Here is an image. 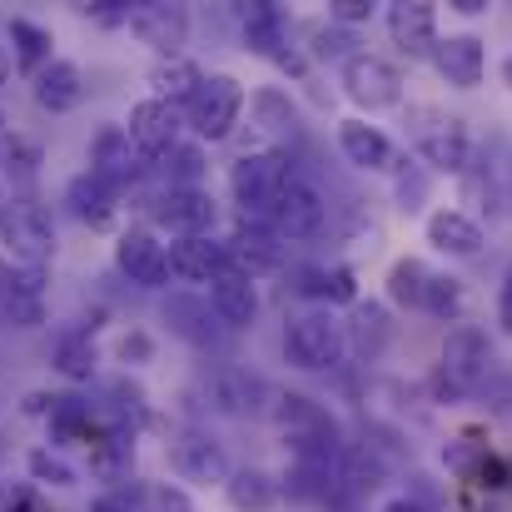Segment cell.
I'll return each mask as SVG.
<instances>
[{"label":"cell","mask_w":512,"mask_h":512,"mask_svg":"<svg viewBox=\"0 0 512 512\" xmlns=\"http://www.w3.org/2000/svg\"><path fill=\"white\" fill-rule=\"evenodd\" d=\"M269 413H274V423L284 428V443H289V453H294L299 463L329 468L343 453L339 418H334L319 398H309V393H274Z\"/></svg>","instance_id":"obj_1"},{"label":"cell","mask_w":512,"mask_h":512,"mask_svg":"<svg viewBox=\"0 0 512 512\" xmlns=\"http://www.w3.org/2000/svg\"><path fill=\"white\" fill-rule=\"evenodd\" d=\"M299 174L289 165V150H254V155H239L234 170H229V194L239 204V219L249 224H269L279 199L289 194Z\"/></svg>","instance_id":"obj_2"},{"label":"cell","mask_w":512,"mask_h":512,"mask_svg":"<svg viewBox=\"0 0 512 512\" xmlns=\"http://www.w3.org/2000/svg\"><path fill=\"white\" fill-rule=\"evenodd\" d=\"M408 140L423 155V165L438 174H468L473 170V140L468 125L438 105H413L408 110Z\"/></svg>","instance_id":"obj_3"},{"label":"cell","mask_w":512,"mask_h":512,"mask_svg":"<svg viewBox=\"0 0 512 512\" xmlns=\"http://www.w3.org/2000/svg\"><path fill=\"white\" fill-rule=\"evenodd\" d=\"M488 363H493L488 334L473 329V324H458V329L443 339V348H438V363H433V398H438V403H463V398L483 383Z\"/></svg>","instance_id":"obj_4"},{"label":"cell","mask_w":512,"mask_h":512,"mask_svg":"<svg viewBox=\"0 0 512 512\" xmlns=\"http://www.w3.org/2000/svg\"><path fill=\"white\" fill-rule=\"evenodd\" d=\"M343 348H348V324L334 309H309V314L289 319V329H284V358L304 373L339 368Z\"/></svg>","instance_id":"obj_5"},{"label":"cell","mask_w":512,"mask_h":512,"mask_svg":"<svg viewBox=\"0 0 512 512\" xmlns=\"http://www.w3.org/2000/svg\"><path fill=\"white\" fill-rule=\"evenodd\" d=\"M0 244L15 264L45 269L55 254V224L35 199H10V204H0Z\"/></svg>","instance_id":"obj_6"},{"label":"cell","mask_w":512,"mask_h":512,"mask_svg":"<svg viewBox=\"0 0 512 512\" xmlns=\"http://www.w3.org/2000/svg\"><path fill=\"white\" fill-rule=\"evenodd\" d=\"M184 115H189V130L199 135V140H229L234 135V125H239V115H244V85L234 80V75H204V85L194 90V100L184 105Z\"/></svg>","instance_id":"obj_7"},{"label":"cell","mask_w":512,"mask_h":512,"mask_svg":"<svg viewBox=\"0 0 512 512\" xmlns=\"http://www.w3.org/2000/svg\"><path fill=\"white\" fill-rule=\"evenodd\" d=\"M234 20H239L244 45H249L254 55H264V60H274V65L304 75V60H299L294 45H289V25H284L279 5H269V0H249V5H234Z\"/></svg>","instance_id":"obj_8"},{"label":"cell","mask_w":512,"mask_h":512,"mask_svg":"<svg viewBox=\"0 0 512 512\" xmlns=\"http://www.w3.org/2000/svg\"><path fill=\"white\" fill-rule=\"evenodd\" d=\"M343 95H348L358 110L378 115V110H393V105L403 100V75H398L383 55L358 50V55L343 65Z\"/></svg>","instance_id":"obj_9"},{"label":"cell","mask_w":512,"mask_h":512,"mask_svg":"<svg viewBox=\"0 0 512 512\" xmlns=\"http://www.w3.org/2000/svg\"><path fill=\"white\" fill-rule=\"evenodd\" d=\"M170 468L184 483H199V488H224V483L234 478L224 443H214V438L199 433V428H184V433L170 438Z\"/></svg>","instance_id":"obj_10"},{"label":"cell","mask_w":512,"mask_h":512,"mask_svg":"<svg viewBox=\"0 0 512 512\" xmlns=\"http://www.w3.org/2000/svg\"><path fill=\"white\" fill-rule=\"evenodd\" d=\"M115 269L140 284V289H165L174 274H170V249L150 234V229H125L115 239Z\"/></svg>","instance_id":"obj_11"},{"label":"cell","mask_w":512,"mask_h":512,"mask_svg":"<svg viewBox=\"0 0 512 512\" xmlns=\"http://www.w3.org/2000/svg\"><path fill=\"white\" fill-rule=\"evenodd\" d=\"M145 165H150V160L135 150V140H130L125 125H105V130L95 135V145H90V174L105 179L115 194H125V189L140 179Z\"/></svg>","instance_id":"obj_12"},{"label":"cell","mask_w":512,"mask_h":512,"mask_svg":"<svg viewBox=\"0 0 512 512\" xmlns=\"http://www.w3.org/2000/svg\"><path fill=\"white\" fill-rule=\"evenodd\" d=\"M130 30L160 55V60H174L184 55V40H189V10L184 5H170V0H145L130 10Z\"/></svg>","instance_id":"obj_13"},{"label":"cell","mask_w":512,"mask_h":512,"mask_svg":"<svg viewBox=\"0 0 512 512\" xmlns=\"http://www.w3.org/2000/svg\"><path fill=\"white\" fill-rule=\"evenodd\" d=\"M130 140H135V150L145 155V160H165L174 145H179V105L170 100H140L135 110H130Z\"/></svg>","instance_id":"obj_14"},{"label":"cell","mask_w":512,"mask_h":512,"mask_svg":"<svg viewBox=\"0 0 512 512\" xmlns=\"http://www.w3.org/2000/svg\"><path fill=\"white\" fill-rule=\"evenodd\" d=\"M155 219L174 229L179 239H199V234H209L214 229V219H219V204H214V194L209 189H165L160 199H155Z\"/></svg>","instance_id":"obj_15"},{"label":"cell","mask_w":512,"mask_h":512,"mask_svg":"<svg viewBox=\"0 0 512 512\" xmlns=\"http://www.w3.org/2000/svg\"><path fill=\"white\" fill-rule=\"evenodd\" d=\"M388 35H393V45L408 55V60H423V55H433L438 50V10L428 5V0H393L388 5Z\"/></svg>","instance_id":"obj_16"},{"label":"cell","mask_w":512,"mask_h":512,"mask_svg":"<svg viewBox=\"0 0 512 512\" xmlns=\"http://www.w3.org/2000/svg\"><path fill=\"white\" fill-rule=\"evenodd\" d=\"M204 398H209V408H219V413H229V418H249V413L264 408L269 383L254 378L249 368H214V373L204 378Z\"/></svg>","instance_id":"obj_17"},{"label":"cell","mask_w":512,"mask_h":512,"mask_svg":"<svg viewBox=\"0 0 512 512\" xmlns=\"http://www.w3.org/2000/svg\"><path fill=\"white\" fill-rule=\"evenodd\" d=\"M234 269V254L229 244H219L214 234H199V239H174L170 244V274L184 284H214L219 274Z\"/></svg>","instance_id":"obj_18"},{"label":"cell","mask_w":512,"mask_h":512,"mask_svg":"<svg viewBox=\"0 0 512 512\" xmlns=\"http://www.w3.org/2000/svg\"><path fill=\"white\" fill-rule=\"evenodd\" d=\"M433 65H438V75H443L448 85H458V90H478L483 75H488V45H483L478 35H468V30L443 35L438 50H433Z\"/></svg>","instance_id":"obj_19"},{"label":"cell","mask_w":512,"mask_h":512,"mask_svg":"<svg viewBox=\"0 0 512 512\" xmlns=\"http://www.w3.org/2000/svg\"><path fill=\"white\" fill-rule=\"evenodd\" d=\"M324 219H329V209H324L319 189H314L309 179H294V184H289V194L279 199V209H274L269 229H274L279 239H314V234L324 229Z\"/></svg>","instance_id":"obj_20"},{"label":"cell","mask_w":512,"mask_h":512,"mask_svg":"<svg viewBox=\"0 0 512 512\" xmlns=\"http://www.w3.org/2000/svg\"><path fill=\"white\" fill-rule=\"evenodd\" d=\"M209 304H214V314H219V324H224L229 334H244V329H254V319H259V289H254V279L239 274V269H229V274H219V279L209 284Z\"/></svg>","instance_id":"obj_21"},{"label":"cell","mask_w":512,"mask_h":512,"mask_svg":"<svg viewBox=\"0 0 512 512\" xmlns=\"http://www.w3.org/2000/svg\"><path fill=\"white\" fill-rule=\"evenodd\" d=\"M339 150L343 160L353 165V170H368V174H383L393 170V160H398V150H393V140L378 130V125H368V120H339Z\"/></svg>","instance_id":"obj_22"},{"label":"cell","mask_w":512,"mask_h":512,"mask_svg":"<svg viewBox=\"0 0 512 512\" xmlns=\"http://www.w3.org/2000/svg\"><path fill=\"white\" fill-rule=\"evenodd\" d=\"M423 234H428V244H433L438 254H453V259H473V254L488 244L483 224H478L473 214H463V209H433L428 224H423Z\"/></svg>","instance_id":"obj_23"},{"label":"cell","mask_w":512,"mask_h":512,"mask_svg":"<svg viewBox=\"0 0 512 512\" xmlns=\"http://www.w3.org/2000/svg\"><path fill=\"white\" fill-rule=\"evenodd\" d=\"M165 324H170L184 343H194V348H219V343H224V329H219L214 304H204V299H194V294H174V299H165Z\"/></svg>","instance_id":"obj_24"},{"label":"cell","mask_w":512,"mask_h":512,"mask_svg":"<svg viewBox=\"0 0 512 512\" xmlns=\"http://www.w3.org/2000/svg\"><path fill=\"white\" fill-rule=\"evenodd\" d=\"M229 254H234V269L239 274H264V269H279V259H284V239L269 229V224H249V219H239V229H234V239H229Z\"/></svg>","instance_id":"obj_25"},{"label":"cell","mask_w":512,"mask_h":512,"mask_svg":"<svg viewBox=\"0 0 512 512\" xmlns=\"http://www.w3.org/2000/svg\"><path fill=\"white\" fill-rule=\"evenodd\" d=\"M65 204H70V214H75L80 224L110 229V224H115V209H120V194H115L105 179H95V174L85 170L65 184Z\"/></svg>","instance_id":"obj_26"},{"label":"cell","mask_w":512,"mask_h":512,"mask_svg":"<svg viewBox=\"0 0 512 512\" xmlns=\"http://www.w3.org/2000/svg\"><path fill=\"white\" fill-rule=\"evenodd\" d=\"M80 100H85V75H80V65L50 60V65L35 75V105H40V110L65 115V110H75Z\"/></svg>","instance_id":"obj_27"},{"label":"cell","mask_w":512,"mask_h":512,"mask_svg":"<svg viewBox=\"0 0 512 512\" xmlns=\"http://www.w3.org/2000/svg\"><path fill=\"white\" fill-rule=\"evenodd\" d=\"M279 478L264 473V468H234V478L224 483V498L234 512H269L279 503Z\"/></svg>","instance_id":"obj_28"},{"label":"cell","mask_w":512,"mask_h":512,"mask_svg":"<svg viewBox=\"0 0 512 512\" xmlns=\"http://www.w3.org/2000/svg\"><path fill=\"white\" fill-rule=\"evenodd\" d=\"M393 339V324H388V309L383 304H353V319H348V343L358 358H378Z\"/></svg>","instance_id":"obj_29"},{"label":"cell","mask_w":512,"mask_h":512,"mask_svg":"<svg viewBox=\"0 0 512 512\" xmlns=\"http://www.w3.org/2000/svg\"><path fill=\"white\" fill-rule=\"evenodd\" d=\"M0 324H10V329H40L45 324V299L25 294L15 284L10 264H0Z\"/></svg>","instance_id":"obj_30"},{"label":"cell","mask_w":512,"mask_h":512,"mask_svg":"<svg viewBox=\"0 0 512 512\" xmlns=\"http://www.w3.org/2000/svg\"><path fill=\"white\" fill-rule=\"evenodd\" d=\"M150 85H155V100L189 105V100H194V90L204 85V70H199V65H189L184 55H174V60H160V65L150 70Z\"/></svg>","instance_id":"obj_31"},{"label":"cell","mask_w":512,"mask_h":512,"mask_svg":"<svg viewBox=\"0 0 512 512\" xmlns=\"http://www.w3.org/2000/svg\"><path fill=\"white\" fill-rule=\"evenodd\" d=\"M5 40H10V55H15V65L20 70H30V75H40L45 65H50V30L45 25H35V20H10L5 25Z\"/></svg>","instance_id":"obj_32"},{"label":"cell","mask_w":512,"mask_h":512,"mask_svg":"<svg viewBox=\"0 0 512 512\" xmlns=\"http://www.w3.org/2000/svg\"><path fill=\"white\" fill-rule=\"evenodd\" d=\"M254 125H259L264 135H274V140H294L299 115H294V105H289L284 90H259V95H254Z\"/></svg>","instance_id":"obj_33"},{"label":"cell","mask_w":512,"mask_h":512,"mask_svg":"<svg viewBox=\"0 0 512 512\" xmlns=\"http://www.w3.org/2000/svg\"><path fill=\"white\" fill-rule=\"evenodd\" d=\"M339 483H348L353 493H373V488H383V458L368 453V443L343 448L339 453Z\"/></svg>","instance_id":"obj_34"},{"label":"cell","mask_w":512,"mask_h":512,"mask_svg":"<svg viewBox=\"0 0 512 512\" xmlns=\"http://www.w3.org/2000/svg\"><path fill=\"white\" fill-rule=\"evenodd\" d=\"M428 279H433V274H428L418 259H398V264L388 269V299H393L398 309H423Z\"/></svg>","instance_id":"obj_35"},{"label":"cell","mask_w":512,"mask_h":512,"mask_svg":"<svg viewBox=\"0 0 512 512\" xmlns=\"http://www.w3.org/2000/svg\"><path fill=\"white\" fill-rule=\"evenodd\" d=\"M50 358H55V368H60L65 378H90V373H95V343H90L85 329L60 334L55 348H50Z\"/></svg>","instance_id":"obj_36"},{"label":"cell","mask_w":512,"mask_h":512,"mask_svg":"<svg viewBox=\"0 0 512 512\" xmlns=\"http://www.w3.org/2000/svg\"><path fill=\"white\" fill-rule=\"evenodd\" d=\"M423 314L453 324V319L463 314V284H458L453 274H433V279H428V294H423Z\"/></svg>","instance_id":"obj_37"},{"label":"cell","mask_w":512,"mask_h":512,"mask_svg":"<svg viewBox=\"0 0 512 512\" xmlns=\"http://www.w3.org/2000/svg\"><path fill=\"white\" fill-rule=\"evenodd\" d=\"M130 503H135V512H194L189 493L174 488V483H140L130 493Z\"/></svg>","instance_id":"obj_38"},{"label":"cell","mask_w":512,"mask_h":512,"mask_svg":"<svg viewBox=\"0 0 512 512\" xmlns=\"http://www.w3.org/2000/svg\"><path fill=\"white\" fill-rule=\"evenodd\" d=\"M25 468H30V478L45 483V488H75V483H80V473H75L60 453H50V448H35V453L25 458Z\"/></svg>","instance_id":"obj_39"},{"label":"cell","mask_w":512,"mask_h":512,"mask_svg":"<svg viewBox=\"0 0 512 512\" xmlns=\"http://www.w3.org/2000/svg\"><path fill=\"white\" fill-rule=\"evenodd\" d=\"M165 170H170L174 189H199V179H204V150L199 145H174L170 155H165Z\"/></svg>","instance_id":"obj_40"},{"label":"cell","mask_w":512,"mask_h":512,"mask_svg":"<svg viewBox=\"0 0 512 512\" xmlns=\"http://www.w3.org/2000/svg\"><path fill=\"white\" fill-rule=\"evenodd\" d=\"M314 40H319V45H314V55H324V60H343V65H348V60H353V55H358V50H353V35H348V30H314Z\"/></svg>","instance_id":"obj_41"},{"label":"cell","mask_w":512,"mask_h":512,"mask_svg":"<svg viewBox=\"0 0 512 512\" xmlns=\"http://www.w3.org/2000/svg\"><path fill=\"white\" fill-rule=\"evenodd\" d=\"M324 304H358V279H353V269H343V264H334V269H329Z\"/></svg>","instance_id":"obj_42"},{"label":"cell","mask_w":512,"mask_h":512,"mask_svg":"<svg viewBox=\"0 0 512 512\" xmlns=\"http://www.w3.org/2000/svg\"><path fill=\"white\" fill-rule=\"evenodd\" d=\"M423 194H428V174L418 170V165H408V170L398 174V199H403V209H418Z\"/></svg>","instance_id":"obj_43"},{"label":"cell","mask_w":512,"mask_h":512,"mask_svg":"<svg viewBox=\"0 0 512 512\" xmlns=\"http://www.w3.org/2000/svg\"><path fill=\"white\" fill-rule=\"evenodd\" d=\"M373 15V0H329V20L334 25H363Z\"/></svg>","instance_id":"obj_44"},{"label":"cell","mask_w":512,"mask_h":512,"mask_svg":"<svg viewBox=\"0 0 512 512\" xmlns=\"http://www.w3.org/2000/svg\"><path fill=\"white\" fill-rule=\"evenodd\" d=\"M120 358H125V363H150V358H155L150 334H140V329H135V334H125V339H120Z\"/></svg>","instance_id":"obj_45"},{"label":"cell","mask_w":512,"mask_h":512,"mask_svg":"<svg viewBox=\"0 0 512 512\" xmlns=\"http://www.w3.org/2000/svg\"><path fill=\"white\" fill-rule=\"evenodd\" d=\"M498 329L512 339V264L503 269V284H498Z\"/></svg>","instance_id":"obj_46"},{"label":"cell","mask_w":512,"mask_h":512,"mask_svg":"<svg viewBox=\"0 0 512 512\" xmlns=\"http://www.w3.org/2000/svg\"><path fill=\"white\" fill-rule=\"evenodd\" d=\"M90 512H135V503H130L125 493H105V498H95Z\"/></svg>","instance_id":"obj_47"},{"label":"cell","mask_w":512,"mask_h":512,"mask_svg":"<svg viewBox=\"0 0 512 512\" xmlns=\"http://www.w3.org/2000/svg\"><path fill=\"white\" fill-rule=\"evenodd\" d=\"M378 512H428V508H423L418 498H393V503H383Z\"/></svg>","instance_id":"obj_48"},{"label":"cell","mask_w":512,"mask_h":512,"mask_svg":"<svg viewBox=\"0 0 512 512\" xmlns=\"http://www.w3.org/2000/svg\"><path fill=\"white\" fill-rule=\"evenodd\" d=\"M453 10H458V15H483L488 0H453Z\"/></svg>","instance_id":"obj_49"},{"label":"cell","mask_w":512,"mask_h":512,"mask_svg":"<svg viewBox=\"0 0 512 512\" xmlns=\"http://www.w3.org/2000/svg\"><path fill=\"white\" fill-rule=\"evenodd\" d=\"M10 75V55H5V45H0V80Z\"/></svg>","instance_id":"obj_50"}]
</instances>
